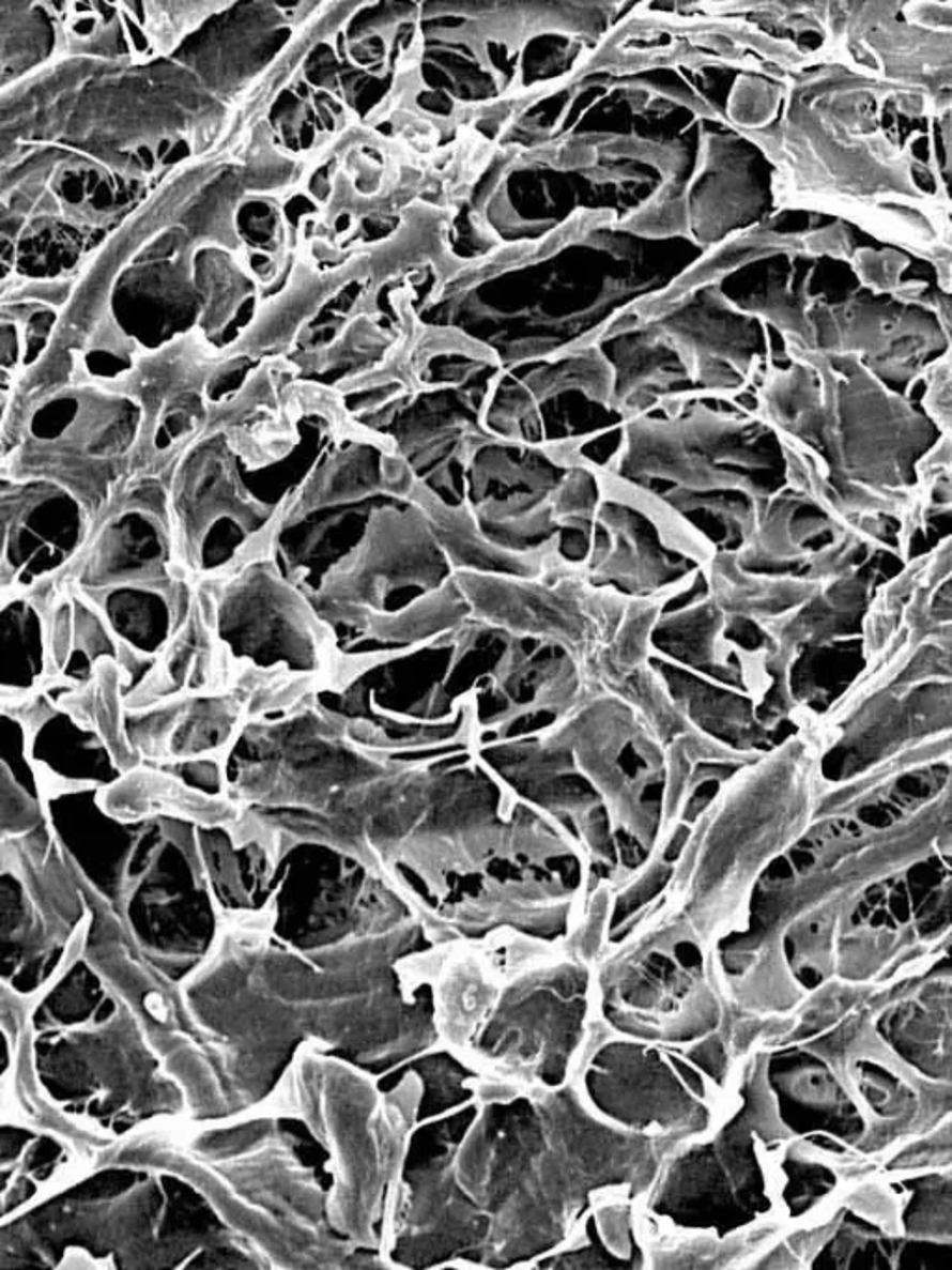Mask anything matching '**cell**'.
Listing matches in <instances>:
<instances>
[{"label": "cell", "instance_id": "7", "mask_svg": "<svg viewBox=\"0 0 952 1270\" xmlns=\"http://www.w3.org/2000/svg\"><path fill=\"white\" fill-rule=\"evenodd\" d=\"M455 577L425 514L412 503L370 514L367 531L352 553L327 571L309 594L320 616L350 625L365 634L370 617L385 612V599L398 588H440Z\"/></svg>", "mask_w": 952, "mask_h": 1270}, {"label": "cell", "instance_id": "10", "mask_svg": "<svg viewBox=\"0 0 952 1270\" xmlns=\"http://www.w3.org/2000/svg\"><path fill=\"white\" fill-rule=\"evenodd\" d=\"M236 456L221 435L199 438L188 448L168 484L171 538L179 566L190 579L203 569L206 534L221 516L235 519L242 533H257L276 506L261 503L242 486Z\"/></svg>", "mask_w": 952, "mask_h": 1270}, {"label": "cell", "instance_id": "14", "mask_svg": "<svg viewBox=\"0 0 952 1270\" xmlns=\"http://www.w3.org/2000/svg\"><path fill=\"white\" fill-rule=\"evenodd\" d=\"M408 503L415 504L432 529L437 544L447 556L455 573H495V576L533 577L540 573L543 564L555 556L534 559L510 553L495 546L476 521L465 499L458 503L441 498L437 491L420 480ZM558 554V553H556Z\"/></svg>", "mask_w": 952, "mask_h": 1270}, {"label": "cell", "instance_id": "15", "mask_svg": "<svg viewBox=\"0 0 952 1270\" xmlns=\"http://www.w3.org/2000/svg\"><path fill=\"white\" fill-rule=\"evenodd\" d=\"M470 617V603L452 577L440 588L423 592L398 611L370 617L365 637L389 644L391 649L417 654L447 647L448 639Z\"/></svg>", "mask_w": 952, "mask_h": 1270}, {"label": "cell", "instance_id": "13", "mask_svg": "<svg viewBox=\"0 0 952 1270\" xmlns=\"http://www.w3.org/2000/svg\"><path fill=\"white\" fill-rule=\"evenodd\" d=\"M727 625L730 619L709 596L662 614L655 627V659L737 689L742 664L739 647L727 637Z\"/></svg>", "mask_w": 952, "mask_h": 1270}, {"label": "cell", "instance_id": "1", "mask_svg": "<svg viewBox=\"0 0 952 1270\" xmlns=\"http://www.w3.org/2000/svg\"><path fill=\"white\" fill-rule=\"evenodd\" d=\"M460 1138L430 1168L475 1269H538L597 1199H646L674 1146L614 1126L571 1081L471 1078Z\"/></svg>", "mask_w": 952, "mask_h": 1270}, {"label": "cell", "instance_id": "6", "mask_svg": "<svg viewBox=\"0 0 952 1270\" xmlns=\"http://www.w3.org/2000/svg\"><path fill=\"white\" fill-rule=\"evenodd\" d=\"M471 617L510 639L562 647L586 670L609 644L631 597L592 581L581 562L551 556L538 576L455 573Z\"/></svg>", "mask_w": 952, "mask_h": 1270}, {"label": "cell", "instance_id": "8", "mask_svg": "<svg viewBox=\"0 0 952 1270\" xmlns=\"http://www.w3.org/2000/svg\"><path fill=\"white\" fill-rule=\"evenodd\" d=\"M901 2H828L826 47L846 62L931 100L932 120L952 110V32L899 19Z\"/></svg>", "mask_w": 952, "mask_h": 1270}, {"label": "cell", "instance_id": "16", "mask_svg": "<svg viewBox=\"0 0 952 1270\" xmlns=\"http://www.w3.org/2000/svg\"><path fill=\"white\" fill-rule=\"evenodd\" d=\"M387 450L380 441H350V447L324 456L322 463L309 471L306 480L292 490L289 523L306 518L307 514L354 503L370 495H385L382 458Z\"/></svg>", "mask_w": 952, "mask_h": 1270}, {"label": "cell", "instance_id": "4", "mask_svg": "<svg viewBox=\"0 0 952 1270\" xmlns=\"http://www.w3.org/2000/svg\"><path fill=\"white\" fill-rule=\"evenodd\" d=\"M498 964L497 1007L460 1060L483 1077L568 1085L601 1015L596 965L577 959L562 937H525Z\"/></svg>", "mask_w": 952, "mask_h": 1270}, {"label": "cell", "instance_id": "23", "mask_svg": "<svg viewBox=\"0 0 952 1270\" xmlns=\"http://www.w3.org/2000/svg\"><path fill=\"white\" fill-rule=\"evenodd\" d=\"M932 125L936 128L939 143L943 148V160L934 163V179L939 196H943L952 205V110L932 120Z\"/></svg>", "mask_w": 952, "mask_h": 1270}, {"label": "cell", "instance_id": "19", "mask_svg": "<svg viewBox=\"0 0 952 1270\" xmlns=\"http://www.w3.org/2000/svg\"><path fill=\"white\" fill-rule=\"evenodd\" d=\"M606 690L626 700L664 745H670L675 737L694 728L672 694L661 668L655 662L640 668L621 682L606 687Z\"/></svg>", "mask_w": 952, "mask_h": 1270}, {"label": "cell", "instance_id": "9", "mask_svg": "<svg viewBox=\"0 0 952 1270\" xmlns=\"http://www.w3.org/2000/svg\"><path fill=\"white\" fill-rule=\"evenodd\" d=\"M599 586L633 599L669 603L689 590L702 564L687 553L669 529L626 493L606 486L590 554L583 562Z\"/></svg>", "mask_w": 952, "mask_h": 1270}, {"label": "cell", "instance_id": "3", "mask_svg": "<svg viewBox=\"0 0 952 1270\" xmlns=\"http://www.w3.org/2000/svg\"><path fill=\"white\" fill-rule=\"evenodd\" d=\"M747 1062L733 1055L722 1027L666 1042L618 1032L601 1014L573 1081L604 1120L679 1148L730 1115Z\"/></svg>", "mask_w": 952, "mask_h": 1270}, {"label": "cell", "instance_id": "12", "mask_svg": "<svg viewBox=\"0 0 952 1270\" xmlns=\"http://www.w3.org/2000/svg\"><path fill=\"white\" fill-rule=\"evenodd\" d=\"M526 642L508 637L497 662L482 677L501 709L480 720V738L506 737L510 725L528 717H566L601 689L575 655L538 642L526 647Z\"/></svg>", "mask_w": 952, "mask_h": 1270}, {"label": "cell", "instance_id": "11", "mask_svg": "<svg viewBox=\"0 0 952 1270\" xmlns=\"http://www.w3.org/2000/svg\"><path fill=\"white\" fill-rule=\"evenodd\" d=\"M467 753L521 802L568 823L577 838L604 815L603 804L571 755L540 730L516 737L478 738Z\"/></svg>", "mask_w": 952, "mask_h": 1270}, {"label": "cell", "instance_id": "18", "mask_svg": "<svg viewBox=\"0 0 952 1270\" xmlns=\"http://www.w3.org/2000/svg\"><path fill=\"white\" fill-rule=\"evenodd\" d=\"M664 605L661 599H629L618 629L588 664L592 682L606 689L654 662L655 627L664 614Z\"/></svg>", "mask_w": 952, "mask_h": 1270}, {"label": "cell", "instance_id": "2", "mask_svg": "<svg viewBox=\"0 0 952 1270\" xmlns=\"http://www.w3.org/2000/svg\"><path fill=\"white\" fill-rule=\"evenodd\" d=\"M899 90L843 58H813L790 78L783 120L752 136L803 196L924 201L911 146H896L881 127Z\"/></svg>", "mask_w": 952, "mask_h": 1270}, {"label": "cell", "instance_id": "17", "mask_svg": "<svg viewBox=\"0 0 952 1270\" xmlns=\"http://www.w3.org/2000/svg\"><path fill=\"white\" fill-rule=\"evenodd\" d=\"M669 682L670 690L681 705L690 724L700 732L724 740L725 745L748 752L750 733L754 735V709L735 687L712 682L685 668L654 659Z\"/></svg>", "mask_w": 952, "mask_h": 1270}, {"label": "cell", "instance_id": "21", "mask_svg": "<svg viewBox=\"0 0 952 1270\" xmlns=\"http://www.w3.org/2000/svg\"><path fill=\"white\" fill-rule=\"evenodd\" d=\"M805 249H808V257H813V259L832 257V259L850 261L854 254L850 231L846 229L845 221L838 220L826 228L805 233Z\"/></svg>", "mask_w": 952, "mask_h": 1270}, {"label": "cell", "instance_id": "20", "mask_svg": "<svg viewBox=\"0 0 952 1270\" xmlns=\"http://www.w3.org/2000/svg\"><path fill=\"white\" fill-rule=\"evenodd\" d=\"M850 263L861 281L878 294L889 292L899 299L911 300L917 299L923 292L924 285H904L901 281L904 270L908 269V264H910V257L903 254L901 249H854Z\"/></svg>", "mask_w": 952, "mask_h": 1270}, {"label": "cell", "instance_id": "5", "mask_svg": "<svg viewBox=\"0 0 952 1270\" xmlns=\"http://www.w3.org/2000/svg\"><path fill=\"white\" fill-rule=\"evenodd\" d=\"M540 732L571 755L603 804L621 859L612 878L619 889L659 839L661 800L647 798V791L661 795L666 745L626 700L603 687Z\"/></svg>", "mask_w": 952, "mask_h": 1270}, {"label": "cell", "instance_id": "22", "mask_svg": "<svg viewBox=\"0 0 952 1270\" xmlns=\"http://www.w3.org/2000/svg\"><path fill=\"white\" fill-rule=\"evenodd\" d=\"M904 19L924 29L952 32V2H906Z\"/></svg>", "mask_w": 952, "mask_h": 1270}, {"label": "cell", "instance_id": "24", "mask_svg": "<svg viewBox=\"0 0 952 1270\" xmlns=\"http://www.w3.org/2000/svg\"><path fill=\"white\" fill-rule=\"evenodd\" d=\"M861 818H865L869 824L873 826H886L889 824V816L881 808H865L861 811Z\"/></svg>", "mask_w": 952, "mask_h": 1270}]
</instances>
